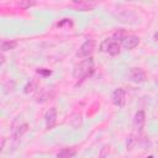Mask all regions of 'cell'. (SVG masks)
I'll return each instance as SVG.
<instances>
[{
    "mask_svg": "<svg viewBox=\"0 0 158 158\" xmlns=\"http://www.w3.org/2000/svg\"><path fill=\"white\" fill-rule=\"evenodd\" d=\"M93 73H94V59L91 57H88L74 67L73 77L78 80H81L90 77Z\"/></svg>",
    "mask_w": 158,
    "mask_h": 158,
    "instance_id": "6da1fadb",
    "label": "cell"
},
{
    "mask_svg": "<svg viewBox=\"0 0 158 158\" xmlns=\"http://www.w3.org/2000/svg\"><path fill=\"white\" fill-rule=\"evenodd\" d=\"M95 49V41L93 38H88L79 48V51L77 52V56L79 58H88L90 57V54L94 52Z\"/></svg>",
    "mask_w": 158,
    "mask_h": 158,
    "instance_id": "7a4b0ae2",
    "label": "cell"
},
{
    "mask_svg": "<svg viewBox=\"0 0 158 158\" xmlns=\"http://www.w3.org/2000/svg\"><path fill=\"white\" fill-rule=\"evenodd\" d=\"M128 78L133 83H143L146 80V72L142 68H132L128 72Z\"/></svg>",
    "mask_w": 158,
    "mask_h": 158,
    "instance_id": "3957f363",
    "label": "cell"
},
{
    "mask_svg": "<svg viewBox=\"0 0 158 158\" xmlns=\"http://www.w3.org/2000/svg\"><path fill=\"white\" fill-rule=\"evenodd\" d=\"M125 98H126V91L123 88H117L112 93V102L116 106H123L125 105Z\"/></svg>",
    "mask_w": 158,
    "mask_h": 158,
    "instance_id": "277c9868",
    "label": "cell"
},
{
    "mask_svg": "<svg viewBox=\"0 0 158 158\" xmlns=\"http://www.w3.org/2000/svg\"><path fill=\"white\" fill-rule=\"evenodd\" d=\"M44 121H46V127L48 130H51L56 126V123H57V110H56V107H51L46 112Z\"/></svg>",
    "mask_w": 158,
    "mask_h": 158,
    "instance_id": "5b68a950",
    "label": "cell"
},
{
    "mask_svg": "<svg viewBox=\"0 0 158 158\" xmlns=\"http://www.w3.org/2000/svg\"><path fill=\"white\" fill-rule=\"evenodd\" d=\"M144 122H146V114L143 110H139L135 114V117H133V128L136 131H142L143 126H144Z\"/></svg>",
    "mask_w": 158,
    "mask_h": 158,
    "instance_id": "8992f818",
    "label": "cell"
},
{
    "mask_svg": "<svg viewBox=\"0 0 158 158\" xmlns=\"http://www.w3.org/2000/svg\"><path fill=\"white\" fill-rule=\"evenodd\" d=\"M138 43H139V37L133 36V35L126 36V37L123 38V41H122V46H123L126 49H133V48H136V47L138 46Z\"/></svg>",
    "mask_w": 158,
    "mask_h": 158,
    "instance_id": "52a82bcc",
    "label": "cell"
},
{
    "mask_svg": "<svg viewBox=\"0 0 158 158\" xmlns=\"http://www.w3.org/2000/svg\"><path fill=\"white\" fill-rule=\"evenodd\" d=\"M106 52H107L110 56H117V54H120V52H121V46H120V43L116 42L114 38H111V42H110V44H109Z\"/></svg>",
    "mask_w": 158,
    "mask_h": 158,
    "instance_id": "ba28073f",
    "label": "cell"
},
{
    "mask_svg": "<svg viewBox=\"0 0 158 158\" xmlns=\"http://www.w3.org/2000/svg\"><path fill=\"white\" fill-rule=\"evenodd\" d=\"M77 151L74 148H63L57 153V158H73Z\"/></svg>",
    "mask_w": 158,
    "mask_h": 158,
    "instance_id": "9c48e42d",
    "label": "cell"
},
{
    "mask_svg": "<svg viewBox=\"0 0 158 158\" xmlns=\"http://www.w3.org/2000/svg\"><path fill=\"white\" fill-rule=\"evenodd\" d=\"M16 46H17L16 41H2L0 44V49H1V52H6L10 49H14Z\"/></svg>",
    "mask_w": 158,
    "mask_h": 158,
    "instance_id": "30bf717a",
    "label": "cell"
},
{
    "mask_svg": "<svg viewBox=\"0 0 158 158\" xmlns=\"http://www.w3.org/2000/svg\"><path fill=\"white\" fill-rule=\"evenodd\" d=\"M72 4H73V5H75L78 9L83 10V11L91 10V9L94 7V4H91V2H85V1H73Z\"/></svg>",
    "mask_w": 158,
    "mask_h": 158,
    "instance_id": "8fae6325",
    "label": "cell"
},
{
    "mask_svg": "<svg viewBox=\"0 0 158 158\" xmlns=\"http://www.w3.org/2000/svg\"><path fill=\"white\" fill-rule=\"evenodd\" d=\"M27 130H28V125H27V123H22V125H20V126L14 131V138L17 139V138L22 137V135H23Z\"/></svg>",
    "mask_w": 158,
    "mask_h": 158,
    "instance_id": "7c38bea8",
    "label": "cell"
},
{
    "mask_svg": "<svg viewBox=\"0 0 158 158\" xmlns=\"http://www.w3.org/2000/svg\"><path fill=\"white\" fill-rule=\"evenodd\" d=\"M33 5H36V1H33V0H21V1L17 2V6H20V7L23 9V10L30 9V7L33 6Z\"/></svg>",
    "mask_w": 158,
    "mask_h": 158,
    "instance_id": "4fadbf2b",
    "label": "cell"
},
{
    "mask_svg": "<svg viewBox=\"0 0 158 158\" xmlns=\"http://www.w3.org/2000/svg\"><path fill=\"white\" fill-rule=\"evenodd\" d=\"M125 37H126V36H125V31H123V30H118V31H116V32L114 33V36H112V38H114L116 42H118L120 40L123 41Z\"/></svg>",
    "mask_w": 158,
    "mask_h": 158,
    "instance_id": "5bb4252c",
    "label": "cell"
},
{
    "mask_svg": "<svg viewBox=\"0 0 158 158\" xmlns=\"http://www.w3.org/2000/svg\"><path fill=\"white\" fill-rule=\"evenodd\" d=\"M35 86H36V84H35V81H30V83H27V84H26V86H25V89H23V91H25L26 94H28V93H31V91H33V89H35Z\"/></svg>",
    "mask_w": 158,
    "mask_h": 158,
    "instance_id": "9a60e30c",
    "label": "cell"
},
{
    "mask_svg": "<svg viewBox=\"0 0 158 158\" xmlns=\"http://www.w3.org/2000/svg\"><path fill=\"white\" fill-rule=\"evenodd\" d=\"M110 42H111V38H106L105 41H102V43L100 44V49H101L102 52H106V51H107V47H109V44H110Z\"/></svg>",
    "mask_w": 158,
    "mask_h": 158,
    "instance_id": "2e32d148",
    "label": "cell"
},
{
    "mask_svg": "<svg viewBox=\"0 0 158 158\" xmlns=\"http://www.w3.org/2000/svg\"><path fill=\"white\" fill-rule=\"evenodd\" d=\"M37 73L38 74H42V75H51L52 72L49 69H44V68H41V69H37Z\"/></svg>",
    "mask_w": 158,
    "mask_h": 158,
    "instance_id": "e0dca14e",
    "label": "cell"
},
{
    "mask_svg": "<svg viewBox=\"0 0 158 158\" xmlns=\"http://www.w3.org/2000/svg\"><path fill=\"white\" fill-rule=\"evenodd\" d=\"M107 154H109V147H107V146H105V147H102V149H101V153H100L99 158H105Z\"/></svg>",
    "mask_w": 158,
    "mask_h": 158,
    "instance_id": "ac0fdd59",
    "label": "cell"
},
{
    "mask_svg": "<svg viewBox=\"0 0 158 158\" xmlns=\"http://www.w3.org/2000/svg\"><path fill=\"white\" fill-rule=\"evenodd\" d=\"M0 59H1V65L4 64V62H5V56H4V52H1V54H0Z\"/></svg>",
    "mask_w": 158,
    "mask_h": 158,
    "instance_id": "d6986e66",
    "label": "cell"
},
{
    "mask_svg": "<svg viewBox=\"0 0 158 158\" xmlns=\"http://www.w3.org/2000/svg\"><path fill=\"white\" fill-rule=\"evenodd\" d=\"M153 38H154V41H156V42H158V31H157V32L154 33V36H153Z\"/></svg>",
    "mask_w": 158,
    "mask_h": 158,
    "instance_id": "ffe728a7",
    "label": "cell"
},
{
    "mask_svg": "<svg viewBox=\"0 0 158 158\" xmlns=\"http://www.w3.org/2000/svg\"><path fill=\"white\" fill-rule=\"evenodd\" d=\"M156 83H157V84H158V77H157V78H156Z\"/></svg>",
    "mask_w": 158,
    "mask_h": 158,
    "instance_id": "44dd1931",
    "label": "cell"
}]
</instances>
